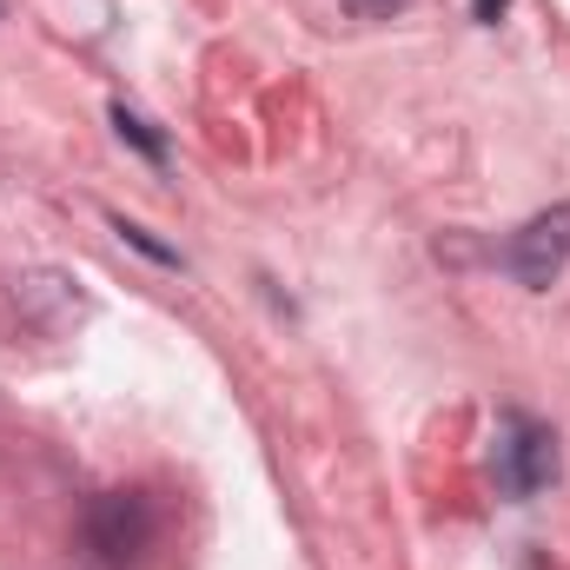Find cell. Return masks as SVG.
<instances>
[{"instance_id": "7", "label": "cell", "mask_w": 570, "mask_h": 570, "mask_svg": "<svg viewBox=\"0 0 570 570\" xmlns=\"http://www.w3.org/2000/svg\"><path fill=\"white\" fill-rule=\"evenodd\" d=\"M504 7H511V0H471V13H478V20H484V27H491V20H498V13H504Z\"/></svg>"}, {"instance_id": "3", "label": "cell", "mask_w": 570, "mask_h": 570, "mask_svg": "<svg viewBox=\"0 0 570 570\" xmlns=\"http://www.w3.org/2000/svg\"><path fill=\"white\" fill-rule=\"evenodd\" d=\"M504 266H511V279H518V285L544 292V285L570 266V206L538 213V219H531V226L504 246Z\"/></svg>"}, {"instance_id": "1", "label": "cell", "mask_w": 570, "mask_h": 570, "mask_svg": "<svg viewBox=\"0 0 570 570\" xmlns=\"http://www.w3.org/2000/svg\"><path fill=\"white\" fill-rule=\"evenodd\" d=\"M491 471H498V491H504V498H538V491L558 478V438H551V425L511 412V419L498 425Z\"/></svg>"}, {"instance_id": "5", "label": "cell", "mask_w": 570, "mask_h": 570, "mask_svg": "<svg viewBox=\"0 0 570 570\" xmlns=\"http://www.w3.org/2000/svg\"><path fill=\"white\" fill-rule=\"evenodd\" d=\"M114 226H120V239H127V246H140L146 259H159V266H179V253H166V246H159L146 226H127V219H114Z\"/></svg>"}, {"instance_id": "6", "label": "cell", "mask_w": 570, "mask_h": 570, "mask_svg": "<svg viewBox=\"0 0 570 570\" xmlns=\"http://www.w3.org/2000/svg\"><path fill=\"white\" fill-rule=\"evenodd\" d=\"M399 7H412V0H345V13H358V20H392Z\"/></svg>"}, {"instance_id": "4", "label": "cell", "mask_w": 570, "mask_h": 570, "mask_svg": "<svg viewBox=\"0 0 570 570\" xmlns=\"http://www.w3.org/2000/svg\"><path fill=\"white\" fill-rule=\"evenodd\" d=\"M114 127H120V140H134L146 153V159H166V140H159V134H153V120H146V114H134V107H127V100H120V107H114Z\"/></svg>"}, {"instance_id": "2", "label": "cell", "mask_w": 570, "mask_h": 570, "mask_svg": "<svg viewBox=\"0 0 570 570\" xmlns=\"http://www.w3.org/2000/svg\"><path fill=\"white\" fill-rule=\"evenodd\" d=\"M153 531H159V518H153V504H146L140 491H107V498H94V511H87V544H94V558H107V564H140L146 544H153Z\"/></svg>"}]
</instances>
